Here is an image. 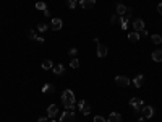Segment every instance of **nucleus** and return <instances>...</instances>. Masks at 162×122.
Instances as JSON below:
<instances>
[{
  "label": "nucleus",
  "mask_w": 162,
  "mask_h": 122,
  "mask_svg": "<svg viewBox=\"0 0 162 122\" xmlns=\"http://www.w3.org/2000/svg\"><path fill=\"white\" fill-rule=\"evenodd\" d=\"M36 8L40 10V11H44V10H47V3L45 2H36Z\"/></svg>",
  "instance_id": "obj_22"
},
{
  "label": "nucleus",
  "mask_w": 162,
  "mask_h": 122,
  "mask_svg": "<svg viewBox=\"0 0 162 122\" xmlns=\"http://www.w3.org/2000/svg\"><path fill=\"white\" fill-rule=\"evenodd\" d=\"M126 8H128V7H125L123 3H117V7H115V10H117V15H118V16H125Z\"/></svg>",
  "instance_id": "obj_14"
},
{
  "label": "nucleus",
  "mask_w": 162,
  "mask_h": 122,
  "mask_svg": "<svg viewBox=\"0 0 162 122\" xmlns=\"http://www.w3.org/2000/svg\"><path fill=\"white\" fill-rule=\"evenodd\" d=\"M36 41H37V43H40V44H44V38H40V36H37Z\"/></svg>",
  "instance_id": "obj_30"
},
{
  "label": "nucleus",
  "mask_w": 162,
  "mask_h": 122,
  "mask_svg": "<svg viewBox=\"0 0 162 122\" xmlns=\"http://www.w3.org/2000/svg\"><path fill=\"white\" fill-rule=\"evenodd\" d=\"M107 122H122V116H120L118 112H112V114L107 117Z\"/></svg>",
  "instance_id": "obj_15"
},
{
  "label": "nucleus",
  "mask_w": 162,
  "mask_h": 122,
  "mask_svg": "<svg viewBox=\"0 0 162 122\" xmlns=\"http://www.w3.org/2000/svg\"><path fill=\"white\" fill-rule=\"evenodd\" d=\"M117 21H118V15H112L110 23H112V25H117Z\"/></svg>",
  "instance_id": "obj_29"
},
{
  "label": "nucleus",
  "mask_w": 162,
  "mask_h": 122,
  "mask_svg": "<svg viewBox=\"0 0 162 122\" xmlns=\"http://www.w3.org/2000/svg\"><path fill=\"white\" fill-rule=\"evenodd\" d=\"M115 83H117L118 86H128L130 83H131V80L128 78V77H125V75H118V77H115Z\"/></svg>",
  "instance_id": "obj_6"
},
{
  "label": "nucleus",
  "mask_w": 162,
  "mask_h": 122,
  "mask_svg": "<svg viewBox=\"0 0 162 122\" xmlns=\"http://www.w3.org/2000/svg\"><path fill=\"white\" fill-rule=\"evenodd\" d=\"M59 114V108L55 106V104H50V106L47 108V116L50 119H55V116Z\"/></svg>",
  "instance_id": "obj_12"
},
{
  "label": "nucleus",
  "mask_w": 162,
  "mask_h": 122,
  "mask_svg": "<svg viewBox=\"0 0 162 122\" xmlns=\"http://www.w3.org/2000/svg\"><path fill=\"white\" fill-rule=\"evenodd\" d=\"M37 122H47V117H39Z\"/></svg>",
  "instance_id": "obj_32"
},
{
  "label": "nucleus",
  "mask_w": 162,
  "mask_h": 122,
  "mask_svg": "<svg viewBox=\"0 0 162 122\" xmlns=\"http://www.w3.org/2000/svg\"><path fill=\"white\" fill-rule=\"evenodd\" d=\"M94 44L97 46V55L99 57H106L107 55V52H109V49H107V46L106 44H101V41L99 39H94Z\"/></svg>",
  "instance_id": "obj_3"
},
{
  "label": "nucleus",
  "mask_w": 162,
  "mask_h": 122,
  "mask_svg": "<svg viewBox=\"0 0 162 122\" xmlns=\"http://www.w3.org/2000/svg\"><path fill=\"white\" fill-rule=\"evenodd\" d=\"M26 34H28V38H29V39H36V38H37V36H36V33H34L33 30H28Z\"/></svg>",
  "instance_id": "obj_26"
},
{
  "label": "nucleus",
  "mask_w": 162,
  "mask_h": 122,
  "mask_svg": "<svg viewBox=\"0 0 162 122\" xmlns=\"http://www.w3.org/2000/svg\"><path fill=\"white\" fill-rule=\"evenodd\" d=\"M40 67H42V70H52V68H54V62L52 60H44Z\"/></svg>",
  "instance_id": "obj_18"
},
{
  "label": "nucleus",
  "mask_w": 162,
  "mask_h": 122,
  "mask_svg": "<svg viewBox=\"0 0 162 122\" xmlns=\"http://www.w3.org/2000/svg\"><path fill=\"white\" fill-rule=\"evenodd\" d=\"M141 114H143L144 119H151L152 116H154V108H152V106H143Z\"/></svg>",
  "instance_id": "obj_8"
},
{
  "label": "nucleus",
  "mask_w": 162,
  "mask_h": 122,
  "mask_svg": "<svg viewBox=\"0 0 162 122\" xmlns=\"http://www.w3.org/2000/svg\"><path fill=\"white\" fill-rule=\"evenodd\" d=\"M76 54H78V49L76 47H71L70 51H68V55H71V57H75Z\"/></svg>",
  "instance_id": "obj_27"
},
{
  "label": "nucleus",
  "mask_w": 162,
  "mask_h": 122,
  "mask_svg": "<svg viewBox=\"0 0 162 122\" xmlns=\"http://www.w3.org/2000/svg\"><path fill=\"white\" fill-rule=\"evenodd\" d=\"M47 30H49V25H45V23H39V25H37V31L44 33V31H47Z\"/></svg>",
  "instance_id": "obj_23"
},
{
  "label": "nucleus",
  "mask_w": 162,
  "mask_h": 122,
  "mask_svg": "<svg viewBox=\"0 0 162 122\" xmlns=\"http://www.w3.org/2000/svg\"><path fill=\"white\" fill-rule=\"evenodd\" d=\"M157 11H159V13L162 15V2H160V3L157 5Z\"/></svg>",
  "instance_id": "obj_31"
},
{
  "label": "nucleus",
  "mask_w": 162,
  "mask_h": 122,
  "mask_svg": "<svg viewBox=\"0 0 162 122\" xmlns=\"http://www.w3.org/2000/svg\"><path fill=\"white\" fill-rule=\"evenodd\" d=\"M75 93L71 91V90H65L62 93V103H63V106L67 108V111H73L75 112Z\"/></svg>",
  "instance_id": "obj_1"
},
{
  "label": "nucleus",
  "mask_w": 162,
  "mask_h": 122,
  "mask_svg": "<svg viewBox=\"0 0 162 122\" xmlns=\"http://www.w3.org/2000/svg\"><path fill=\"white\" fill-rule=\"evenodd\" d=\"M140 34H141V36H148V31L143 30V31H140Z\"/></svg>",
  "instance_id": "obj_33"
},
{
  "label": "nucleus",
  "mask_w": 162,
  "mask_h": 122,
  "mask_svg": "<svg viewBox=\"0 0 162 122\" xmlns=\"http://www.w3.org/2000/svg\"><path fill=\"white\" fill-rule=\"evenodd\" d=\"M133 31H143V30H146V28H144V21L141 20V18H136V20H133Z\"/></svg>",
  "instance_id": "obj_9"
},
{
  "label": "nucleus",
  "mask_w": 162,
  "mask_h": 122,
  "mask_svg": "<svg viewBox=\"0 0 162 122\" xmlns=\"http://www.w3.org/2000/svg\"><path fill=\"white\" fill-rule=\"evenodd\" d=\"M79 7L83 8V10H89V8H92L96 5V0H79Z\"/></svg>",
  "instance_id": "obj_10"
},
{
  "label": "nucleus",
  "mask_w": 162,
  "mask_h": 122,
  "mask_svg": "<svg viewBox=\"0 0 162 122\" xmlns=\"http://www.w3.org/2000/svg\"><path fill=\"white\" fill-rule=\"evenodd\" d=\"M54 91H55V86L52 83H45L42 86V93H54Z\"/></svg>",
  "instance_id": "obj_19"
},
{
  "label": "nucleus",
  "mask_w": 162,
  "mask_h": 122,
  "mask_svg": "<svg viewBox=\"0 0 162 122\" xmlns=\"http://www.w3.org/2000/svg\"><path fill=\"white\" fill-rule=\"evenodd\" d=\"M151 41H152V44H160L162 43V36H159V34H152Z\"/></svg>",
  "instance_id": "obj_21"
},
{
  "label": "nucleus",
  "mask_w": 162,
  "mask_h": 122,
  "mask_svg": "<svg viewBox=\"0 0 162 122\" xmlns=\"http://www.w3.org/2000/svg\"><path fill=\"white\" fill-rule=\"evenodd\" d=\"M94 122H107L102 116H94Z\"/></svg>",
  "instance_id": "obj_28"
},
{
  "label": "nucleus",
  "mask_w": 162,
  "mask_h": 122,
  "mask_svg": "<svg viewBox=\"0 0 162 122\" xmlns=\"http://www.w3.org/2000/svg\"><path fill=\"white\" fill-rule=\"evenodd\" d=\"M70 67H71V68H78V67H79V60L73 57V60L70 62Z\"/></svg>",
  "instance_id": "obj_25"
},
{
  "label": "nucleus",
  "mask_w": 162,
  "mask_h": 122,
  "mask_svg": "<svg viewBox=\"0 0 162 122\" xmlns=\"http://www.w3.org/2000/svg\"><path fill=\"white\" fill-rule=\"evenodd\" d=\"M78 108H79V111H81V114H83V116H89L91 114V106H89L88 101L81 100L79 104H78Z\"/></svg>",
  "instance_id": "obj_5"
},
{
  "label": "nucleus",
  "mask_w": 162,
  "mask_h": 122,
  "mask_svg": "<svg viewBox=\"0 0 162 122\" xmlns=\"http://www.w3.org/2000/svg\"><path fill=\"white\" fill-rule=\"evenodd\" d=\"M138 122H146V119H144V117H141V119H138Z\"/></svg>",
  "instance_id": "obj_34"
},
{
  "label": "nucleus",
  "mask_w": 162,
  "mask_h": 122,
  "mask_svg": "<svg viewBox=\"0 0 162 122\" xmlns=\"http://www.w3.org/2000/svg\"><path fill=\"white\" fill-rule=\"evenodd\" d=\"M128 41L130 43H138V41H140V38H141V34L138 33V31H131V33H128Z\"/></svg>",
  "instance_id": "obj_13"
},
{
  "label": "nucleus",
  "mask_w": 162,
  "mask_h": 122,
  "mask_svg": "<svg viewBox=\"0 0 162 122\" xmlns=\"http://www.w3.org/2000/svg\"><path fill=\"white\" fill-rule=\"evenodd\" d=\"M62 26H63L62 18H52V20H50V25H49V30L59 31V30H62Z\"/></svg>",
  "instance_id": "obj_4"
},
{
  "label": "nucleus",
  "mask_w": 162,
  "mask_h": 122,
  "mask_svg": "<svg viewBox=\"0 0 162 122\" xmlns=\"http://www.w3.org/2000/svg\"><path fill=\"white\" fill-rule=\"evenodd\" d=\"M50 122H55V119H52V120H50Z\"/></svg>",
  "instance_id": "obj_35"
},
{
  "label": "nucleus",
  "mask_w": 162,
  "mask_h": 122,
  "mask_svg": "<svg viewBox=\"0 0 162 122\" xmlns=\"http://www.w3.org/2000/svg\"><path fill=\"white\" fill-rule=\"evenodd\" d=\"M128 23H130V20L126 18V16H120V28L122 30H126V28H128Z\"/></svg>",
  "instance_id": "obj_20"
},
{
  "label": "nucleus",
  "mask_w": 162,
  "mask_h": 122,
  "mask_svg": "<svg viewBox=\"0 0 162 122\" xmlns=\"http://www.w3.org/2000/svg\"><path fill=\"white\" fill-rule=\"evenodd\" d=\"M52 70H54L55 75H63V73H65V67H63L62 63H57V65H54Z\"/></svg>",
  "instance_id": "obj_17"
},
{
  "label": "nucleus",
  "mask_w": 162,
  "mask_h": 122,
  "mask_svg": "<svg viewBox=\"0 0 162 122\" xmlns=\"http://www.w3.org/2000/svg\"><path fill=\"white\" fill-rule=\"evenodd\" d=\"M60 122H75V112L73 111H65L60 114Z\"/></svg>",
  "instance_id": "obj_7"
},
{
  "label": "nucleus",
  "mask_w": 162,
  "mask_h": 122,
  "mask_svg": "<svg viewBox=\"0 0 162 122\" xmlns=\"http://www.w3.org/2000/svg\"><path fill=\"white\" fill-rule=\"evenodd\" d=\"M143 83H144V75H136L135 78H133V86H135V88H141L143 86Z\"/></svg>",
  "instance_id": "obj_11"
},
{
  "label": "nucleus",
  "mask_w": 162,
  "mask_h": 122,
  "mask_svg": "<svg viewBox=\"0 0 162 122\" xmlns=\"http://www.w3.org/2000/svg\"><path fill=\"white\" fill-rule=\"evenodd\" d=\"M67 5H68V8H76V5H78V0H67Z\"/></svg>",
  "instance_id": "obj_24"
},
{
  "label": "nucleus",
  "mask_w": 162,
  "mask_h": 122,
  "mask_svg": "<svg viewBox=\"0 0 162 122\" xmlns=\"http://www.w3.org/2000/svg\"><path fill=\"white\" fill-rule=\"evenodd\" d=\"M151 57H152L154 62H162V51H160V49H156V51L152 52Z\"/></svg>",
  "instance_id": "obj_16"
},
{
  "label": "nucleus",
  "mask_w": 162,
  "mask_h": 122,
  "mask_svg": "<svg viewBox=\"0 0 162 122\" xmlns=\"http://www.w3.org/2000/svg\"><path fill=\"white\" fill-rule=\"evenodd\" d=\"M128 103H130V106L135 109L136 112H141V109H143V106H144V103H143L141 98H131Z\"/></svg>",
  "instance_id": "obj_2"
}]
</instances>
